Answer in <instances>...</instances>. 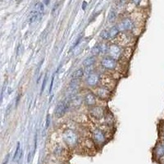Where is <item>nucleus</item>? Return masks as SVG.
<instances>
[{
  "label": "nucleus",
  "instance_id": "f257e3e1",
  "mask_svg": "<svg viewBox=\"0 0 164 164\" xmlns=\"http://www.w3.org/2000/svg\"><path fill=\"white\" fill-rule=\"evenodd\" d=\"M63 138L65 143L67 144L70 147H74L77 144H78V140L79 138L77 134L75 132L72 130H66L63 132Z\"/></svg>",
  "mask_w": 164,
  "mask_h": 164
},
{
  "label": "nucleus",
  "instance_id": "f03ea898",
  "mask_svg": "<svg viewBox=\"0 0 164 164\" xmlns=\"http://www.w3.org/2000/svg\"><path fill=\"white\" fill-rule=\"evenodd\" d=\"M68 108V103L66 100L62 101L61 103H59L56 108H55V112L54 114L57 117H62L64 116V114L66 113V112Z\"/></svg>",
  "mask_w": 164,
  "mask_h": 164
},
{
  "label": "nucleus",
  "instance_id": "7ed1b4c3",
  "mask_svg": "<svg viewBox=\"0 0 164 164\" xmlns=\"http://www.w3.org/2000/svg\"><path fill=\"white\" fill-rule=\"evenodd\" d=\"M93 139L97 145H102L105 142V135L100 129H95L93 131Z\"/></svg>",
  "mask_w": 164,
  "mask_h": 164
},
{
  "label": "nucleus",
  "instance_id": "20e7f679",
  "mask_svg": "<svg viewBox=\"0 0 164 164\" xmlns=\"http://www.w3.org/2000/svg\"><path fill=\"white\" fill-rule=\"evenodd\" d=\"M101 65L104 67L105 69H108V70H112L116 67V59L113 58H110V57H107V58H103L101 61Z\"/></svg>",
  "mask_w": 164,
  "mask_h": 164
},
{
  "label": "nucleus",
  "instance_id": "39448f33",
  "mask_svg": "<svg viewBox=\"0 0 164 164\" xmlns=\"http://www.w3.org/2000/svg\"><path fill=\"white\" fill-rule=\"evenodd\" d=\"M118 28L121 31H131L134 28V23L133 21L129 19L126 18L124 20H122L120 24L118 25Z\"/></svg>",
  "mask_w": 164,
  "mask_h": 164
},
{
  "label": "nucleus",
  "instance_id": "423d86ee",
  "mask_svg": "<svg viewBox=\"0 0 164 164\" xmlns=\"http://www.w3.org/2000/svg\"><path fill=\"white\" fill-rule=\"evenodd\" d=\"M96 95L99 98H100L102 99H107L110 97L111 92H110V90L105 88V87H100V88L96 90Z\"/></svg>",
  "mask_w": 164,
  "mask_h": 164
},
{
  "label": "nucleus",
  "instance_id": "0eeeda50",
  "mask_svg": "<svg viewBox=\"0 0 164 164\" xmlns=\"http://www.w3.org/2000/svg\"><path fill=\"white\" fill-rule=\"evenodd\" d=\"M109 53L111 55L112 58H113L114 59H117L121 57V54H122V50L121 48H119L117 45L116 44H112L109 47Z\"/></svg>",
  "mask_w": 164,
  "mask_h": 164
},
{
  "label": "nucleus",
  "instance_id": "6e6552de",
  "mask_svg": "<svg viewBox=\"0 0 164 164\" xmlns=\"http://www.w3.org/2000/svg\"><path fill=\"white\" fill-rule=\"evenodd\" d=\"M86 82L90 86H95V85H97L99 82V75L95 74V73L89 75V76L87 77V80H86Z\"/></svg>",
  "mask_w": 164,
  "mask_h": 164
},
{
  "label": "nucleus",
  "instance_id": "1a4fd4ad",
  "mask_svg": "<svg viewBox=\"0 0 164 164\" xmlns=\"http://www.w3.org/2000/svg\"><path fill=\"white\" fill-rule=\"evenodd\" d=\"M85 103L88 106H94L96 103V98L94 94L89 93L85 97Z\"/></svg>",
  "mask_w": 164,
  "mask_h": 164
},
{
  "label": "nucleus",
  "instance_id": "9d476101",
  "mask_svg": "<svg viewBox=\"0 0 164 164\" xmlns=\"http://www.w3.org/2000/svg\"><path fill=\"white\" fill-rule=\"evenodd\" d=\"M42 15L41 13H39L37 12H35V10H33L31 12V15L29 16V22L32 24V23H34V22H35L36 21L38 20H39V19H41V17H42Z\"/></svg>",
  "mask_w": 164,
  "mask_h": 164
},
{
  "label": "nucleus",
  "instance_id": "9b49d317",
  "mask_svg": "<svg viewBox=\"0 0 164 164\" xmlns=\"http://www.w3.org/2000/svg\"><path fill=\"white\" fill-rule=\"evenodd\" d=\"M91 114L94 117H95L97 119H101L103 116V111L101 108H94L92 110H91Z\"/></svg>",
  "mask_w": 164,
  "mask_h": 164
},
{
  "label": "nucleus",
  "instance_id": "f8f14e48",
  "mask_svg": "<svg viewBox=\"0 0 164 164\" xmlns=\"http://www.w3.org/2000/svg\"><path fill=\"white\" fill-rule=\"evenodd\" d=\"M84 76V71L82 69H77L71 75V78L73 80H78Z\"/></svg>",
  "mask_w": 164,
  "mask_h": 164
},
{
  "label": "nucleus",
  "instance_id": "ddd939ff",
  "mask_svg": "<svg viewBox=\"0 0 164 164\" xmlns=\"http://www.w3.org/2000/svg\"><path fill=\"white\" fill-rule=\"evenodd\" d=\"M95 63V57H89L83 62V65L85 66V67H91Z\"/></svg>",
  "mask_w": 164,
  "mask_h": 164
},
{
  "label": "nucleus",
  "instance_id": "4468645a",
  "mask_svg": "<svg viewBox=\"0 0 164 164\" xmlns=\"http://www.w3.org/2000/svg\"><path fill=\"white\" fill-rule=\"evenodd\" d=\"M119 28L118 27H112L109 30V35H110V38L112 39H113V38H115L117 36V35H118V33H119Z\"/></svg>",
  "mask_w": 164,
  "mask_h": 164
},
{
  "label": "nucleus",
  "instance_id": "2eb2a0df",
  "mask_svg": "<svg viewBox=\"0 0 164 164\" xmlns=\"http://www.w3.org/2000/svg\"><path fill=\"white\" fill-rule=\"evenodd\" d=\"M34 10L35 11V12H39V13L43 14L44 10V4H43L42 3H37L35 5V7H34Z\"/></svg>",
  "mask_w": 164,
  "mask_h": 164
},
{
  "label": "nucleus",
  "instance_id": "dca6fc26",
  "mask_svg": "<svg viewBox=\"0 0 164 164\" xmlns=\"http://www.w3.org/2000/svg\"><path fill=\"white\" fill-rule=\"evenodd\" d=\"M156 154L159 157H163L164 156V144L159 145L156 148Z\"/></svg>",
  "mask_w": 164,
  "mask_h": 164
},
{
  "label": "nucleus",
  "instance_id": "f3484780",
  "mask_svg": "<svg viewBox=\"0 0 164 164\" xmlns=\"http://www.w3.org/2000/svg\"><path fill=\"white\" fill-rule=\"evenodd\" d=\"M21 145H20V143L18 142L17 143V145H16V149L15 154H14V156H13V161H16L17 156H19V158L21 157Z\"/></svg>",
  "mask_w": 164,
  "mask_h": 164
},
{
  "label": "nucleus",
  "instance_id": "a211bd4d",
  "mask_svg": "<svg viewBox=\"0 0 164 164\" xmlns=\"http://www.w3.org/2000/svg\"><path fill=\"white\" fill-rule=\"evenodd\" d=\"M100 37L103 39H108L110 38V35H109V31H107V30H103L102 31V32L100 33Z\"/></svg>",
  "mask_w": 164,
  "mask_h": 164
},
{
  "label": "nucleus",
  "instance_id": "6ab92c4d",
  "mask_svg": "<svg viewBox=\"0 0 164 164\" xmlns=\"http://www.w3.org/2000/svg\"><path fill=\"white\" fill-rule=\"evenodd\" d=\"M115 19H116V13L114 11H111L109 15H108V22H113L115 21Z\"/></svg>",
  "mask_w": 164,
  "mask_h": 164
},
{
  "label": "nucleus",
  "instance_id": "aec40b11",
  "mask_svg": "<svg viewBox=\"0 0 164 164\" xmlns=\"http://www.w3.org/2000/svg\"><path fill=\"white\" fill-rule=\"evenodd\" d=\"M100 52H101L100 46H96V47H95V48L92 49V53H93V55H98Z\"/></svg>",
  "mask_w": 164,
  "mask_h": 164
},
{
  "label": "nucleus",
  "instance_id": "412c9836",
  "mask_svg": "<svg viewBox=\"0 0 164 164\" xmlns=\"http://www.w3.org/2000/svg\"><path fill=\"white\" fill-rule=\"evenodd\" d=\"M100 48L102 53H106V52H108V51L109 50V48L107 46L106 44H101Z\"/></svg>",
  "mask_w": 164,
  "mask_h": 164
},
{
  "label": "nucleus",
  "instance_id": "4be33fe9",
  "mask_svg": "<svg viewBox=\"0 0 164 164\" xmlns=\"http://www.w3.org/2000/svg\"><path fill=\"white\" fill-rule=\"evenodd\" d=\"M47 80H48V76H47V75H46L45 77H44V81H43V85H42V88H41V94H42L43 91L44 90V87H45V85H46Z\"/></svg>",
  "mask_w": 164,
  "mask_h": 164
},
{
  "label": "nucleus",
  "instance_id": "5701e85b",
  "mask_svg": "<svg viewBox=\"0 0 164 164\" xmlns=\"http://www.w3.org/2000/svg\"><path fill=\"white\" fill-rule=\"evenodd\" d=\"M50 123V115H47L46 117V124H45V128H48Z\"/></svg>",
  "mask_w": 164,
  "mask_h": 164
},
{
  "label": "nucleus",
  "instance_id": "b1692460",
  "mask_svg": "<svg viewBox=\"0 0 164 164\" xmlns=\"http://www.w3.org/2000/svg\"><path fill=\"white\" fill-rule=\"evenodd\" d=\"M9 157H10V154H7V155L6 156L5 159H4V161H3V164L7 163V162H8V160H9Z\"/></svg>",
  "mask_w": 164,
  "mask_h": 164
},
{
  "label": "nucleus",
  "instance_id": "393cba45",
  "mask_svg": "<svg viewBox=\"0 0 164 164\" xmlns=\"http://www.w3.org/2000/svg\"><path fill=\"white\" fill-rule=\"evenodd\" d=\"M53 80H54V77L53 76V78H52V81H51V85H50V89H49V92L51 93V91H52V87H53Z\"/></svg>",
  "mask_w": 164,
  "mask_h": 164
},
{
  "label": "nucleus",
  "instance_id": "a878e982",
  "mask_svg": "<svg viewBox=\"0 0 164 164\" xmlns=\"http://www.w3.org/2000/svg\"><path fill=\"white\" fill-rule=\"evenodd\" d=\"M86 6H87V3H86V2H83V6H82V9H83V10H85Z\"/></svg>",
  "mask_w": 164,
  "mask_h": 164
},
{
  "label": "nucleus",
  "instance_id": "bb28decb",
  "mask_svg": "<svg viewBox=\"0 0 164 164\" xmlns=\"http://www.w3.org/2000/svg\"><path fill=\"white\" fill-rule=\"evenodd\" d=\"M20 98H21V96L18 95H17V99H16V105L18 104V103H19V99H20Z\"/></svg>",
  "mask_w": 164,
  "mask_h": 164
},
{
  "label": "nucleus",
  "instance_id": "cd10ccee",
  "mask_svg": "<svg viewBox=\"0 0 164 164\" xmlns=\"http://www.w3.org/2000/svg\"><path fill=\"white\" fill-rule=\"evenodd\" d=\"M31 153H30V154H29V156H28V160H27L28 163L31 162Z\"/></svg>",
  "mask_w": 164,
  "mask_h": 164
},
{
  "label": "nucleus",
  "instance_id": "c85d7f7f",
  "mask_svg": "<svg viewBox=\"0 0 164 164\" xmlns=\"http://www.w3.org/2000/svg\"><path fill=\"white\" fill-rule=\"evenodd\" d=\"M133 2H134L135 4H139V3H140V0H133Z\"/></svg>",
  "mask_w": 164,
  "mask_h": 164
},
{
  "label": "nucleus",
  "instance_id": "c756f323",
  "mask_svg": "<svg viewBox=\"0 0 164 164\" xmlns=\"http://www.w3.org/2000/svg\"><path fill=\"white\" fill-rule=\"evenodd\" d=\"M49 2H50V0H44V3H45L46 5H48V3H49Z\"/></svg>",
  "mask_w": 164,
  "mask_h": 164
},
{
  "label": "nucleus",
  "instance_id": "7c9ffc66",
  "mask_svg": "<svg viewBox=\"0 0 164 164\" xmlns=\"http://www.w3.org/2000/svg\"><path fill=\"white\" fill-rule=\"evenodd\" d=\"M121 2L123 3H125V2H126V0H121Z\"/></svg>",
  "mask_w": 164,
  "mask_h": 164
},
{
  "label": "nucleus",
  "instance_id": "2f4dec72",
  "mask_svg": "<svg viewBox=\"0 0 164 164\" xmlns=\"http://www.w3.org/2000/svg\"><path fill=\"white\" fill-rule=\"evenodd\" d=\"M163 144H164V135L163 136Z\"/></svg>",
  "mask_w": 164,
  "mask_h": 164
}]
</instances>
